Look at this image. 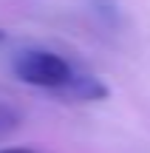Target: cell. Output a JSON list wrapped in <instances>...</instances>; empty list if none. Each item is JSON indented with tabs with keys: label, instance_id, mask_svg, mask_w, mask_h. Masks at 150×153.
<instances>
[{
	"label": "cell",
	"instance_id": "obj_1",
	"mask_svg": "<svg viewBox=\"0 0 150 153\" xmlns=\"http://www.w3.org/2000/svg\"><path fill=\"white\" fill-rule=\"evenodd\" d=\"M11 71L20 82L31 88H43V91H57L60 94L68 82L74 79L77 68L60 57L57 51H48V48H23L11 57Z\"/></svg>",
	"mask_w": 150,
	"mask_h": 153
},
{
	"label": "cell",
	"instance_id": "obj_2",
	"mask_svg": "<svg viewBox=\"0 0 150 153\" xmlns=\"http://www.w3.org/2000/svg\"><path fill=\"white\" fill-rule=\"evenodd\" d=\"M60 94H62V97H68V99H77V102H94V99H105L108 97V88L102 85L96 76L77 71V74H74V79L68 82Z\"/></svg>",
	"mask_w": 150,
	"mask_h": 153
},
{
	"label": "cell",
	"instance_id": "obj_3",
	"mask_svg": "<svg viewBox=\"0 0 150 153\" xmlns=\"http://www.w3.org/2000/svg\"><path fill=\"white\" fill-rule=\"evenodd\" d=\"M17 128H20V111L14 105H9L6 99H0V142L6 136H11Z\"/></svg>",
	"mask_w": 150,
	"mask_h": 153
},
{
	"label": "cell",
	"instance_id": "obj_4",
	"mask_svg": "<svg viewBox=\"0 0 150 153\" xmlns=\"http://www.w3.org/2000/svg\"><path fill=\"white\" fill-rule=\"evenodd\" d=\"M0 153H37L31 148H0Z\"/></svg>",
	"mask_w": 150,
	"mask_h": 153
}]
</instances>
